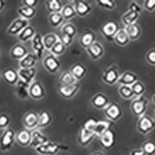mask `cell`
<instances>
[{
    "mask_svg": "<svg viewBox=\"0 0 155 155\" xmlns=\"http://www.w3.org/2000/svg\"><path fill=\"white\" fill-rule=\"evenodd\" d=\"M39 113L35 111H29L23 116V124L27 130L33 131L38 129Z\"/></svg>",
    "mask_w": 155,
    "mask_h": 155,
    "instance_id": "8fae6325",
    "label": "cell"
},
{
    "mask_svg": "<svg viewBox=\"0 0 155 155\" xmlns=\"http://www.w3.org/2000/svg\"><path fill=\"white\" fill-rule=\"evenodd\" d=\"M61 34H68L74 38L77 35V28L73 23H64L63 26L61 27Z\"/></svg>",
    "mask_w": 155,
    "mask_h": 155,
    "instance_id": "7bdbcfd3",
    "label": "cell"
},
{
    "mask_svg": "<svg viewBox=\"0 0 155 155\" xmlns=\"http://www.w3.org/2000/svg\"><path fill=\"white\" fill-rule=\"evenodd\" d=\"M1 57H2V50L0 48V58H1Z\"/></svg>",
    "mask_w": 155,
    "mask_h": 155,
    "instance_id": "91938a15",
    "label": "cell"
},
{
    "mask_svg": "<svg viewBox=\"0 0 155 155\" xmlns=\"http://www.w3.org/2000/svg\"><path fill=\"white\" fill-rule=\"evenodd\" d=\"M71 72L72 73L73 75L75 77L76 79L78 81H81L85 77V74L87 73V68L85 65L80 62L74 64L70 68Z\"/></svg>",
    "mask_w": 155,
    "mask_h": 155,
    "instance_id": "f1b7e54d",
    "label": "cell"
},
{
    "mask_svg": "<svg viewBox=\"0 0 155 155\" xmlns=\"http://www.w3.org/2000/svg\"><path fill=\"white\" fill-rule=\"evenodd\" d=\"M10 124V117L5 113L0 114V130H5V129L9 127Z\"/></svg>",
    "mask_w": 155,
    "mask_h": 155,
    "instance_id": "7dc6e473",
    "label": "cell"
},
{
    "mask_svg": "<svg viewBox=\"0 0 155 155\" xmlns=\"http://www.w3.org/2000/svg\"><path fill=\"white\" fill-rule=\"evenodd\" d=\"M53 121V118L51 113L48 110H42L39 113V123L38 129H44L49 127Z\"/></svg>",
    "mask_w": 155,
    "mask_h": 155,
    "instance_id": "d6a6232c",
    "label": "cell"
},
{
    "mask_svg": "<svg viewBox=\"0 0 155 155\" xmlns=\"http://www.w3.org/2000/svg\"><path fill=\"white\" fill-rule=\"evenodd\" d=\"M17 12L19 17L27 19L29 21L30 19H34L35 17V16L37 15V9L36 8L27 7V6L22 5L18 9Z\"/></svg>",
    "mask_w": 155,
    "mask_h": 155,
    "instance_id": "e575fe53",
    "label": "cell"
},
{
    "mask_svg": "<svg viewBox=\"0 0 155 155\" xmlns=\"http://www.w3.org/2000/svg\"><path fill=\"white\" fill-rule=\"evenodd\" d=\"M95 135L94 133L90 132L84 127H81L78 136V142L81 147H87L92 143V141L95 138Z\"/></svg>",
    "mask_w": 155,
    "mask_h": 155,
    "instance_id": "44dd1931",
    "label": "cell"
},
{
    "mask_svg": "<svg viewBox=\"0 0 155 155\" xmlns=\"http://www.w3.org/2000/svg\"><path fill=\"white\" fill-rule=\"evenodd\" d=\"M96 124H97L96 120H93V119H91V120H88V121L85 122L83 127H85L86 130H88V131H90V132L93 133L94 129H95V125H96Z\"/></svg>",
    "mask_w": 155,
    "mask_h": 155,
    "instance_id": "816d5d0a",
    "label": "cell"
},
{
    "mask_svg": "<svg viewBox=\"0 0 155 155\" xmlns=\"http://www.w3.org/2000/svg\"><path fill=\"white\" fill-rule=\"evenodd\" d=\"M81 85L77 83L73 85H61L58 87V92L64 99H71L79 92Z\"/></svg>",
    "mask_w": 155,
    "mask_h": 155,
    "instance_id": "7c38bea8",
    "label": "cell"
},
{
    "mask_svg": "<svg viewBox=\"0 0 155 155\" xmlns=\"http://www.w3.org/2000/svg\"><path fill=\"white\" fill-rule=\"evenodd\" d=\"M21 3L22 5H24V6L35 8L36 5L38 3V1L37 0H23V1H22Z\"/></svg>",
    "mask_w": 155,
    "mask_h": 155,
    "instance_id": "db71d44e",
    "label": "cell"
},
{
    "mask_svg": "<svg viewBox=\"0 0 155 155\" xmlns=\"http://www.w3.org/2000/svg\"><path fill=\"white\" fill-rule=\"evenodd\" d=\"M129 155H146L142 148H136L131 150V152L129 153Z\"/></svg>",
    "mask_w": 155,
    "mask_h": 155,
    "instance_id": "11a10c76",
    "label": "cell"
},
{
    "mask_svg": "<svg viewBox=\"0 0 155 155\" xmlns=\"http://www.w3.org/2000/svg\"><path fill=\"white\" fill-rule=\"evenodd\" d=\"M30 85H28L26 82L19 79L17 84L15 85L14 92L16 96L21 100H27L30 97L29 95V87Z\"/></svg>",
    "mask_w": 155,
    "mask_h": 155,
    "instance_id": "cb8c5ba5",
    "label": "cell"
},
{
    "mask_svg": "<svg viewBox=\"0 0 155 155\" xmlns=\"http://www.w3.org/2000/svg\"><path fill=\"white\" fill-rule=\"evenodd\" d=\"M95 3L99 7L107 9V10H113L116 7V2L113 0H99V1H96Z\"/></svg>",
    "mask_w": 155,
    "mask_h": 155,
    "instance_id": "bcb514c9",
    "label": "cell"
},
{
    "mask_svg": "<svg viewBox=\"0 0 155 155\" xmlns=\"http://www.w3.org/2000/svg\"><path fill=\"white\" fill-rule=\"evenodd\" d=\"M60 41L64 44V46L66 48H68V47H70L72 44L74 38L72 37H71V36L68 35V34H61V36L60 37Z\"/></svg>",
    "mask_w": 155,
    "mask_h": 155,
    "instance_id": "681fc988",
    "label": "cell"
},
{
    "mask_svg": "<svg viewBox=\"0 0 155 155\" xmlns=\"http://www.w3.org/2000/svg\"><path fill=\"white\" fill-rule=\"evenodd\" d=\"M29 25L30 23L28 20L19 16L10 23L6 30V33L10 36H18Z\"/></svg>",
    "mask_w": 155,
    "mask_h": 155,
    "instance_id": "52a82bcc",
    "label": "cell"
},
{
    "mask_svg": "<svg viewBox=\"0 0 155 155\" xmlns=\"http://www.w3.org/2000/svg\"><path fill=\"white\" fill-rule=\"evenodd\" d=\"M152 102H153V103L155 106V94L153 95V97H152Z\"/></svg>",
    "mask_w": 155,
    "mask_h": 155,
    "instance_id": "680465c9",
    "label": "cell"
},
{
    "mask_svg": "<svg viewBox=\"0 0 155 155\" xmlns=\"http://www.w3.org/2000/svg\"><path fill=\"white\" fill-rule=\"evenodd\" d=\"M66 49H67V48L64 46V44L61 41H59L56 44H55L54 46L53 47V48L51 50L50 53H51V54H53L54 56L58 58V57L61 56V55H63L65 53Z\"/></svg>",
    "mask_w": 155,
    "mask_h": 155,
    "instance_id": "ee69618b",
    "label": "cell"
},
{
    "mask_svg": "<svg viewBox=\"0 0 155 155\" xmlns=\"http://www.w3.org/2000/svg\"><path fill=\"white\" fill-rule=\"evenodd\" d=\"M99 143L103 149L111 150L116 144V134L114 131L109 129L99 137Z\"/></svg>",
    "mask_w": 155,
    "mask_h": 155,
    "instance_id": "4fadbf2b",
    "label": "cell"
},
{
    "mask_svg": "<svg viewBox=\"0 0 155 155\" xmlns=\"http://www.w3.org/2000/svg\"><path fill=\"white\" fill-rule=\"evenodd\" d=\"M2 77L3 81L9 85H16L19 80L18 71L12 68L5 69L2 73Z\"/></svg>",
    "mask_w": 155,
    "mask_h": 155,
    "instance_id": "603a6c76",
    "label": "cell"
},
{
    "mask_svg": "<svg viewBox=\"0 0 155 155\" xmlns=\"http://www.w3.org/2000/svg\"><path fill=\"white\" fill-rule=\"evenodd\" d=\"M32 48L34 50V52L37 56L38 59H41L44 57V52L46 51V48L44 47L43 42V36L39 33H37L35 37L32 40Z\"/></svg>",
    "mask_w": 155,
    "mask_h": 155,
    "instance_id": "2e32d148",
    "label": "cell"
},
{
    "mask_svg": "<svg viewBox=\"0 0 155 155\" xmlns=\"http://www.w3.org/2000/svg\"><path fill=\"white\" fill-rule=\"evenodd\" d=\"M103 111L106 118L112 122L118 121L123 116V109L116 102H111Z\"/></svg>",
    "mask_w": 155,
    "mask_h": 155,
    "instance_id": "9c48e42d",
    "label": "cell"
},
{
    "mask_svg": "<svg viewBox=\"0 0 155 155\" xmlns=\"http://www.w3.org/2000/svg\"><path fill=\"white\" fill-rule=\"evenodd\" d=\"M86 52L92 60L97 61L103 57L105 54V48L99 41H96L89 48H87Z\"/></svg>",
    "mask_w": 155,
    "mask_h": 155,
    "instance_id": "9a60e30c",
    "label": "cell"
},
{
    "mask_svg": "<svg viewBox=\"0 0 155 155\" xmlns=\"http://www.w3.org/2000/svg\"><path fill=\"white\" fill-rule=\"evenodd\" d=\"M125 31L127 32V35L130 37V41H137L140 37L141 34H142V30L140 25L137 23L130 25L127 27H124Z\"/></svg>",
    "mask_w": 155,
    "mask_h": 155,
    "instance_id": "f546056e",
    "label": "cell"
},
{
    "mask_svg": "<svg viewBox=\"0 0 155 155\" xmlns=\"http://www.w3.org/2000/svg\"><path fill=\"white\" fill-rule=\"evenodd\" d=\"M49 23L51 26L54 28L61 27L64 25V22L65 21L62 16L61 12H56V13H51L49 15Z\"/></svg>",
    "mask_w": 155,
    "mask_h": 155,
    "instance_id": "f35d334b",
    "label": "cell"
},
{
    "mask_svg": "<svg viewBox=\"0 0 155 155\" xmlns=\"http://www.w3.org/2000/svg\"><path fill=\"white\" fill-rule=\"evenodd\" d=\"M43 65L50 74H55L60 70L61 64L58 58L54 56L51 54H49L44 57L43 59Z\"/></svg>",
    "mask_w": 155,
    "mask_h": 155,
    "instance_id": "ba28073f",
    "label": "cell"
},
{
    "mask_svg": "<svg viewBox=\"0 0 155 155\" xmlns=\"http://www.w3.org/2000/svg\"><path fill=\"white\" fill-rule=\"evenodd\" d=\"M145 61L150 65L155 66V48H151L145 54Z\"/></svg>",
    "mask_w": 155,
    "mask_h": 155,
    "instance_id": "c3c4849f",
    "label": "cell"
},
{
    "mask_svg": "<svg viewBox=\"0 0 155 155\" xmlns=\"http://www.w3.org/2000/svg\"><path fill=\"white\" fill-rule=\"evenodd\" d=\"M132 91L134 94V96L136 97H140L144 95V93L146 92V87H145L144 84L141 81L138 80L137 81H136L134 85L131 86Z\"/></svg>",
    "mask_w": 155,
    "mask_h": 155,
    "instance_id": "b9f144b4",
    "label": "cell"
},
{
    "mask_svg": "<svg viewBox=\"0 0 155 155\" xmlns=\"http://www.w3.org/2000/svg\"><path fill=\"white\" fill-rule=\"evenodd\" d=\"M30 98L34 100H41L46 96V89L40 81H34L29 87Z\"/></svg>",
    "mask_w": 155,
    "mask_h": 155,
    "instance_id": "30bf717a",
    "label": "cell"
},
{
    "mask_svg": "<svg viewBox=\"0 0 155 155\" xmlns=\"http://www.w3.org/2000/svg\"><path fill=\"white\" fill-rule=\"evenodd\" d=\"M35 150L40 155H56L61 151H68L69 147L49 140L48 143L36 148Z\"/></svg>",
    "mask_w": 155,
    "mask_h": 155,
    "instance_id": "6da1fadb",
    "label": "cell"
},
{
    "mask_svg": "<svg viewBox=\"0 0 155 155\" xmlns=\"http://www.w3.org/2000/svg\"><path fill=\"white\" fill-rule=\"evenodd\" d=\"M59 82L61 85H73L78 83L70 70L64 71L59 76Z\"/></svg>",
    "mask_w": 155,
    "mask_h": 155,
    "instance_id": "4dcf8cb0",
    "label": "cell"
},
{
    "mask_svg": "<svg viewBox=\"0 0 155 155\" xmlns=\"http://www.w3.org/2000/svg\"><path fill=\"white\" fill-rule=\"evenodd\" d=\"M38 58L34 53H30L19 61V68H36Z\"/></svg>",
    "mask_w": 155,
    "mask_h": 155,
    "instance_id": "484cf974",
    "label": "cell"
},
{
    "mask_svg": "<svg viewBox=\"0 0 155 155\" xmlns=\"http://www.w3.org/2000/svg\"><path fill=\"white\" fill-rule=\"evenodd\" d=\"M148 107V99L144 95L136 97L131 102L130 109L133 115L137 118L146 115Z\"/></svg>",
    "mask_w": 155,
    "mask_h": 155,
    "instance_id": "3957f363",
    "label": "cell"
},
{
    "mask_svg": "<svg viewBox=\"0 0 155 155\" xmlns=\"http://www.w3.org/2000/svg\"><path fill=\"white\" fill-rule=\"evenodd\" d=\"M137 128L138 132L143 135L150 134L155 128V120L147 115L141 116L138 119L137 123Z\"/></svg>",
    "mask_w": 155,
    "mask_h": 155,
    "instance_id": "8992f818",
    "label": "cell"
},
{
    "mask_svg": "<svg viewBox=\"0 0 155 155\" xmlns=\"http://www.w3.org/2000/svg\"><path fill=\"white\" fill-rule=\"evenodd\" d=\"M59 41H60V37L54 33H49L46 35L43 36V42L46 48V51H51V50Z\"/></svg>",
    "mask_w": 155,
    "mask_h": 155,
    "instance_id": "836d02e7",
    "label": "cell"
},
{
    "mask_svg": "<svg viewBox=\"0 0 155 155\" xmlns=\"http://www.w3.org/2000/svg\"><path fill=\"white\" fill-rule=\"evenodd\" d=\"M141 148L146 155H155V141L152 140H146Z\"/></svg>",
    "mask_w": 155,
    "mask_h": 155,
    "instance_id": "f6af8a7d",
    "label": "cell"
},
{
    "mask_svg": "<svg viewBox=\"0 0 155 155\" xmlns=\"http://www.w3.org/2000/svg\"><path fill=\"white\" fill-rule=\"evenodd\" d=\"M120 25L115 21H108L102 25L101 27V34L109 42L114 41V38L119 30H120Z\"/></svg>",
    "mask_w": 155,
    "mask_h": 155,
    "instance_id": "277c9868",
    "label": "cell"
},
{
    "mask_svg": "<svg viewBox=\"0 0 155 155\" xmlns=\"http://www.w3.org/2000/svg\"><path fill=\"white\" fill-rule=\"evenodd\" d=\"M37 70L36 68H19L18 70L19 79L26 82L28 85H31L35 81Z\"/></svg>",
    "mask_w": 155,
    "mask_h": 155,
    "instance_id": "ac0fdd59",
    "label": "cell"
},
{
    "mask_svg": "<svg viewBox=\"0 0 155 155\" xmlns=\"http://www.w3.org/2000/svg\"><path fill=\"white\" fill-rule=\"evenodd\" d=\"M37 34V32L36 30L34 29V27H33L32 26L29 25L28 27H26L23 31L17 36L19 41L21 43H26L28 42V41H32L33 38L35 37V35Z\"/></svg>",
    "mask_w": 155,
    "mask_h": 155,
    "instance_id": "1f68e13d",
    "label": "cell"
},
{
    "mask_svg": "<svg viewBox=\"0 0 155 155\" xmlns=\"http://www.w3.org/2000/svg\"><path fill=\"white\" fill-rule=\"evenodd\" d=\"M128 8V10H132L134 11V12H139V13H141V12H142V8H141V6L137 3V2H130Z\"/></svg>",
    "mask_w": 155,
    "mask_h": 155,
    "instance_id": "f5cc1de1",
    "label": "cell"
},
{
    "mask_svg": "<svg viewBox=\"0 0 155 155\" xmlns=\"http://www.w3.org/2000/svg\"><path fill=\"white\" fill-rule=\"evenodd\" d=\"M154 113H155V110H154Z\"/></svg>",
    "mask_w": 155,
    "mask_h": 155,
    "instance_id": "94428289",
    "label": "cell"
},
{
    "mask_svg": "<svg viewBox=\"0 0 155 155\" xmlns=\"http://www.w3.org/2000/svg\"><path fill=\"white\" fill-rule=\"evenodd\" d=\"M113 41L118 46L125 47L127 45H128L130 40V37L127 35V32L125 31L124 28H121L116 35Z\"/></svg>",
    "mask_w": 155,
    "mask_h": 155,
    "instance_id": "8d00e7d4",
    "label": "cell"
},
{
    "mask_svg": "<svg viewBox=\"0 0 155 155\" xmlns=\"http://www.w3.org/2000/svg\"><path fill=\"white\" fill-rule=\"evenodd\" d=\"M48 141H49V139L48 137L44 135L39 129H36L32 131V139L31 143H30L31 147L36 149L41 145L48 143Z\"/></svg>",
    "mask_w": 155,
    "mask_h": 155,
    "instance_id": "ffe728a7",
    "label": "cell"
},
{
    "mask_svg": "<svg viewBox=\"0 0 155 155\" xmlns=\"http://www.w3.org/2000/svg\"><path fill=\"white\" fill-rule=\"evenodd\" d=\"M120 76H121V74H120V71H119L117 66L113 64V65L107 68L103 71V74H102V80L106 85H113L116 84V83H118Z\"/></svg>",
    "mask_w": 155,
    "mask_h": 155,
    "instance_id": "5b68a950",
    "label": "cell"
},
{
    "mask_svg": "<svg viewBox=\"0 0 155 155\" xmlns=\"http://www.w3.org/2000/svg\"><path fill=\"white\" fill-rule=\"evenodd\" d=\"M140 16V13L137 12H134L132 10H128L124 12L123 16H121L122 23L124 24V27H127L130 25L137 23L138 19Z\"/></svg>",
    "mask_w": 155,
    "mask_h": 155,
    "instance_id": "83f0119b",
    "label": "cell"
},
{
    "mask_svg": "<svg viewBox=\"0 0 155 155\" xmlns=\"http://www.w3.org/2000/svg\"><path fill=\"white\" fill-rule=\"evenodd\" d=\"M143 6L147 12H155V0H146L143 2Z\"/></svg>",
    "mask_w": 155,
    "mask_h": 155,
    "instance_id": "f907efd6",
    "label": "cell"
},
{
    "mask_svg": "<svg viewBox=\"0 0 155 155\" xmlns=\"http://www.w3.org/2000/svg\"><path fill=\"white\" fill-rule=\"evenodd\" d=\"M96 41V36L92 30H87L81 35L79 38V44L85 50L89 48Z\"/></svg>",
    "mask_w": 155,
    "mask_h": 155,
    "instance_id": "d4e9b609",
    "label": "cell"
},
{
    "mask_svg": "<svg viewBox=\"0 0 155 155\" xmlns=\"http://www.w3.org/2000/svg\"><path fill=\"white\" fill-rule=\"evenodd\" d=\"M32 139V131L28 130H21L16 133V142L21 147L30 146Z\"/></svg>",
    "mask_w": 155,
    "mask_h": 155,
    "instance_id": "7402d4cb",
    "label": "cell"
},
{
    "mask_svg": "<svg viewBox=\"0 0 155 155\" xmlns=\"http://www.w3.org/2000/svg\"><path fill=\"white\" fill-rule=\"evenodd\" d=\"M109 129H110V122L109 121H105V120L97 121L93 133L95 134V137H100L102 134H104Z\"/></svg>",
    "mask_w": 155,
    "mask_h": 155,
    "instance_id": "ab89813d",
    "label": "cell"
},
{
    "mask_svg": "<svg viewBox=\"0 0 155 155\" xmlns=\"http://www.w3.org/2000/svg\"><path fill=\"white\" fill-rule=\"evenodd\" d=\"M90 155H105V154L102 153V152L96 151V152H94V153H92V154H90Z\"/></svg>",
    "mask_w": 155,
    "mask_h": 155,
    "instance_id": "6f0895ef",
    "label": "cell"
},
{
    "mask_svg": "<svg viewBox=\"0 0 155 155\" xmlns=\"http://www.w3.org/2000/svg\"><path fill=\"white\" fill-rule=\"evenodd\" d=\"M138 76L135 73L127 71L124 72L120 76L118 83L120 85H127V86H132L136 81H138Z\"/></svg>",
    "mask_w": 155,
    "mask_h": 155,
    "instance_id": "4316f807",
    "label": "cell"
},
{
    "mask_svg": "<svg viewBox=\"0 0 155 155\" xmlns=\"http://www.w3.org/2000/svg\"><path fill=\"white\" fill-rule=\"evenodd\" d=\"M28 53L29 51L27 48L22 43H18V44H16L14 46L11 48V50L9 51V56L12 59L18 60L19 61L25 56H27Z\"/></svg>",
    "mask_w": 155,
    "mask_h": 155,
    "instance_id": "d6986e66",
    "label": "cell"
},
{
    "mask_svg": "<svg viewBox=\"0 0 155 155\" xmlns=\"http://www.w3.org/2000/svg\"><path fill=\"white\" fill-rule=\"evenodd\" d=\"M5 4H6V2H5V1L0 0V12H2V11L5 9Z\"/></svg>",
    "mask_w": 155,
    "mask_h": 155,
    "instance_id": "9f6ffc18",
    "label": "cell"
},
{
    "mask_svg": "<svg viewBox=\"0 0 155 155\" xmlns=\"http://www.w3.org/2000/svg\"><path fill=\"white\" fill-rule=\"evenodd\" d=\"M46 9L50 14L56 13V12H61L63 9L64 5L62 2L59 0H48L45 2Z\"/></svg>",
    "mask_w": 155,
    "mask_h": 155,
    "instance_id": "d590c367",
    "label": "cell"
},
{
    "mask_svg": "<svg viewBox=\"0 0 155 155\" xmlns=\"http://www.w3.org/2000/svg\"><path fill=\"white\" fill-rule=\"evenodd\" d=\"M111 103L110 99L102 92H98L91 99V104L95 109L104 110Z\"/></svg>",
    "mask_w": 155,
    "mask_h": 155,
    "instance_id": "5bb4252c",
    "label": "cell"
},
{
    "mask_svg": "<svg viewBox=\"0 0 155 155\" xmlns=\"http://www.w3.org/2000/svg\"><path fill=\"white\" fill-rule=\"evenodd\" d=\"M16 132L12 128L8 127L3 130L0 137V151L8 152L12 149L16 142Z\"/></svg>",
    "mask_w": 155,
    "mask_h": 155,
    "instance_id": "7a4b0ae2",
    "label": "cell"
},
{
    "mask_svg": "<svg viewBox=\"0 0 155 155\" xmlns=\"http://www.w3.org/2000/svg\"><path fill=\"white\" fill-rule=\"evenodd\" d=\"M118 92L120 96L121 97L122 99H125V100H133L135 98L130 86L120 85L118 89Z\"/></svg>",
    "mask_w": 155,
    "mask_h": 155,
    "instance_id": "60d3db41",
    "label": "cell"
},
{
    "mask_svg": "<svg viewBox=\"0 0 155 155\" xmlns=\"http://www.w3.org/2000/svg\"><path fill=\"white\" fill-rule=\"evenodd\" d=\"M72 3L77 12V16L80 17H85L92 10V5L87 1L78 0V1H73Z\"/></svg>",
    "mask_w": 155,
    "mask_h": 155,
    "instance_id": "e0dca14e",
    "label": "cell"
},
{
    "mask_svg": "<svg viewBox=\"0 0 155 155\" xmlns=\"http://www.w3.org/2000/svg\"><path fill=\"white\" fill-rule=\"evenodd\" d=\"M61 14L65 21L66 20L68 21V20H71V19L77 16V12H76V10L74 9V6L72 2L64 5L63 9L61 11Z\"/></svg>",
    "mask_w": 155,
    "mask_h": 155,
    "instance_id": "74e56055",
    "label": "cell"
}]
</instances>
